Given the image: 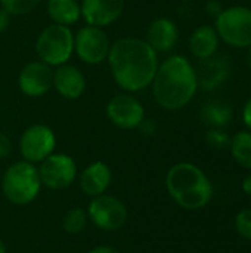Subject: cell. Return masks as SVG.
<instances>
[{
    "label": "cell",
    "mask_w": 251,
    "mask_h": 253,
    "mask_svg": "<svg viewBox=\"0 0 251 253\" xmlns=\"http://www.w3.org/2000/svg\"><path fill=\"white\" fill-rule=\"evenodd\" d=\"M107 62L121 92L139 93L151 87L160 59L145 39L126 36L111 43Z\"/></svg>",
    "instance_id": "obj_1"
},
{
    "label": "cell",
    "mask_w": 251,
    "mask_h": 253,
    "mask_svg": "<svg viewBox=\"0 0 251 253\" xmlns=\"http://www.w3.org/2000/svg\"><path fill=\"white\" fill-rule=\"evenodd\" d=\"M200 89L195 65L180 53L160 61L151 90L154 101L166 111H179L188 107Z\"/></svg>",
    "instance_id": "obj_2"
},
{
    "label": "cell",
    "mask_w": 251,
    "mask_h": 253,
    "mask_svg": "<svg viewBox=\"0 0 251 253\" xmlns=\"http://www.w3.org/2000/svg\"><path fill=\"white\" fill-rule=\"evenodd\" d=\"M166 188L172 200L185 211H200L213 199L212 181L191 162H179L167 170Z\"/></svg>",
    "instance_id": "obj_3"
},
{
    "label": "cell",
    "mask_w": 251,
    "mask_h": 253,
    "mask_svg": "<svg viewBox=\"0 0 251 253\" xmlns=\"http://www.w3.org/2000/svg\"><path fill=\"white\" fill-rule=\"evenodd\" d=\"M3 196L15 206H27L33 203L41 190V181L37 165L25 160L12 163L0 179Z\"/></svg>",
    "instance_id": "obj_4"
},
{
    "label": "cell",
    "mask_w": 251,
    "mask_h": 253,
    "mask_svg": "<svg viewBox=\"0 0 251 253\" xmlns=\"http://www.w3.org/2000/svg\"><path fill=\"white\" fill-rule=\"evenodd\" d=\"M37 59L55 68L70 62L74 55V31L71 27L49 24L44 27L34 43Z\"/></svg>",
    "instance_id": "obj_5"
},
{
    "label": "cell",
    "mask_w": 251,
    "mask_h": 253,
    "mask_svg": "<svg viewBox=\"0 0 251 253\" xmlns=\"http://www.w3.org/2000/svg\"><path fill=\"white\" fill-rule=\"evenodd\" d=\"M220 42L235 49L251 46V7L234 4L223 7L213 24Z\"/></svg>",
    "instance_id": "obj_6"
},
{
    "label": "cell",
    "mask_w": 251,
    "mask_h": 253,
    "mask_svg": "<svg viewBox=\"0 0 251 253\" xmlns=\"http://www.w3.org/2000/svg\"><path fill=\"white\" fill-rule=\"evenodd\" d=\"M111 43L105 28L84 24L74 33V55L86 65H101L108 58Z\"/></svg>",
    "instance_id": "obj_7"
},
{
    "label": "cell",
    "mask_w": 251,
    "mask_h": 253,
    "mask_svg": "<svg viewBox=\"0 0 251 253\" xmlns=\"http://www.w3.org/2000/svg\"><path fill=\"white\" fill-rule=\"evenodd\" d=\"M89 221L101 231L114 233L124 227L129 218L126 205L115 196L101 194L90 200L87 209Z\"/></svg>",
    "instance_id": "obj_8"
},
{
    "label": "cell",
    "mask_w": 251,
    "mask_h": 253,
    "mask_svg": "<svg viewBox=\"0 0 251 253\" xmlns=\"http://www.w3.org/2000/svg\"><path fill=\"white\" fill-rule=\"evenodd\" d=\"M18 148L22 160L33 165H40L44 159L55 153L56 135L47 125L34 123L21 133Z\"/></svg>",
    "instance_id": "obj_9"
},
{
    "label": "cell",
    "mask_w": 251,
    "mask_h": 253,
    "mask_svg": "<svg viewBox=\"0 0 251 253\" xmlns=\"http://www.w3.org/2000/svg\"><path fill=\"white\" fill-rule=\"evenodd\" d=\"M37 169L41 185L53 191L70 188L78 173L75 160L67 153L50 154L37 166Z\"/></svg>",
    "instance_id": "obj_10"
},
{
    "label": "cell",
    "mask_w": 251,
    "mask_h": 253,
    "mask_svg": "<svg viewBox=\"0 0 251 253\" xmlns=\"http://www.w3.org/2000/svg\"><path fill=\"white\" fill-rule=\"evenodd\" d=\"M107 119L118 129L133 130L141 126L146 117L143 104L135 96V93L121 92L114 95L105 107Z\"/></svg>",
    "instance_id": "obj_11"
},
{
    "label": "cell",
    "mask_w": 251,
    "mask_h": 253,
    "mask_svg": "<svg viewBox=\"0 0 251 253\" xmlns=\"http://www.w3.org/2000/svg\"><path fill=\"white\" fill-rule=\"evenodd\" d=\"M18 89L27 98H43L52 90L53 68L40 59L27 62L18 73Z\"/></svg>",
    "instance_id": "obj_12"
},
{
    "label": "cell",
    "mask_w": 251,
    "mask_h": 253,
    "mask_svg": "<svg viewBox=\"0 0 251 253\" xmlns=\"http://www.w3.org/2000/svg\"><path fill=\"white\" fill-rule=\"evenodd\" d=\"M80 7L84 24L107 28L123 16L126 0H80Z\"/></svg>",
    "instance_id": "obj_13"
},
{
    "label": "cell",
    "mask_w": 251,
    "mask_h": 253,
    "mask_svg": "<svg viewBox=\"0 0 251 253\" xmlns=\"http://www.w3.org/2000/svg\"><path fill=\"white\" fill-rule=\"evenodd\" d=\"M86 87H87V79L77 65L67 62L53 68L52 89H55V92L61 98L68 101L80 99L84 95Z\"/></svg>",
    "instance_id": "obj_14"
},
{
    "label": "cell",
    "mask_w": 251,
    "mask_h": 253,
    "mask_svg": "<svg viewBox=\"0 0 251 253\" xmlns=\"http://www.w3.org/2000/svg\"><path fill=\"white\" fill-rule=\"evenodd\" d=\"M180 31L178 24L167 16H158L148 24L145 42L157 53H170L179 43Z\"/></svg>",
    "instance_id": "obj_15"
},
{
    "label": "cell",
    "mask_w": 251,
    "mask_h": 253,
    "mask_svg": "<svg viewBox=\"0 0 251 253\" xmlns=\"http://www.w3.org/2000/svg\"><path fill=\"white\" fill-rule=\"evenodd\" d=\"M111 181H112L111 168L102 160H96L87 165L78 176L80 190L90 199L105 194L111 185Z\"/></svg>",
    "instance_id": "obj_16"
},
{
    "label": "cell",
    "mask_w": 251,
    "mask_h": 253,
    "mask_svg": "<svg viewBox=\"0 0 251 253\" xmlns=\"http://www.w3.org/2000/svg\"><path fill=\"white\" fill-rule=\"evenodd\" d=\"M220 46V39L213 25L204 24L197 27L188 40V47L191 55L198 61H206L217 55Z\"/></svg>",
    "instance_id": "obj_17"
},
{
    "label": "cell",
    "mask_w": 251,
    "mask_h": 253,
    "mask_svg": "<svg viewBox=\"0 0 251 253\" xmlns=\"http://www.w3.org/2000/svg\"><path fill=\"white\" fill-rule=\"evenodd\" d=\"M200 70H197L198 74V84L200 87L206 90H213L223 84V82L229 77L231 68L229 62L225 56H217L215 55L210 59L201 61Z\"/></svg>",
    "instance_id": "obj_18"
},
{
    "label": "cell",
    "mask_w": 251,
    "mask_h": 253,
    "mask_svg": "<svg viewBox=\"0 0 251 253\" xmlns=\"http://www.w3.org/2000/svg\"><path fill=\"white\" fill-rule=\"evenodd\" d=\"M46 13L52 24L72 27L81 19L80 0H46Z\"/></svg>",
    "instance_id": "obj_19"
},
{
    "label": "cell",
    "mask_w": 251,
    "mask_h": 253,
    "mask_svg": "<svg viewBox=\"0 0 251 253\" xmlns=\"http://www.w3.org/2000/svg\"><path fill=\"white\" fill-rule=\"evenodd\" d=\"M201 120L209 129H225L232 120V108L222 101L206 102L201 108Z\"/></svg>",
    "instance_id": "obj_20"
},
{
    "label": "cell",
    "mask_w": 251,
    "mask_h": 253,
    "mask_svg": "<svg viewBox=\"0 0 251 253\" xmlns=\"http://www.w3.org/2000/svg\"><path fill=\"white\" fill-rule=\"evenodd\" d=\"M229 150L238 166L251 170V130H240L231 136Z\"/></svg>",
    "instance_id": "obj_21"
},
{
    "label": "cell",
    "mask_w": 251,
    "mask_h": 253,
    "mask_svg": "<svg viewBox=\"0 0 251 253\" xmlns=\"http://www.w3.org/2000/svg\"><path fill=\"white\" fill-rule=\"evenodd\" d=\"M89 222L87 212L81 208H71L62 218V230L70 236L80 234Z\"/></svg>",
    "instance_id": "obj_22"
},
{
    "label": "cell",
    "mask_w": 251,
    "mask_h": 253,
    "mask_svg": "<svg viewBox=\"0 0 251 253\" xmlns=\"http://www.w3.org/2000/svg\"><path fill=\"white\" fill-rule=\"evenodd\" d=\"M43 0H0L3 7L10 16H24L34 12Z\"/></svg>",
    "instance_id": "obj_23"
},
{
    "label": "cell",
    "mask_w": 251,
    "mask_h": 253,
    "mask_svg": "<svg viewBox=\"0 0 251 253\" xmlns=\"http://www.w3.org/2000/svg\"><path fill=\"white\" fill-rule=\"evenodd\" d=\"M206 142L215 150H225V148H229L231 135L225 129L210 127L206 133Z\"/></svg>",
    "instance_id": "obj_24"
},
{
    "label": "cell",
    "mask_w": 251,
    "mask_h": 253,
    "mask_svg": "<svg viewBox=\"0 0 251 253\" xmlns=\"http://www.w3.org/2000/svg\"><path fill=\"white\" fill-rule=\"evenodd\" d=\"M235 230L241 239L251 242V208H246L237 213Z\"/></svg>",
    "instance_id": "obj_25"
},
{
    "label": "cell",
    "mask_w": 251,
    "mask_h": 253,
    "mask_svg": "<svg viewBox=\"0 0 251 253\" xmlns=\"http://www.w3.org/2000/svg\"><path fill=\"white\" fill-rule=\"evenodd\" d=\"M12 150H13V145H12L10 138L4 132L0 130V160L7 159L12 154Z\"/></svg>",
    "instance_id": "obj_26"
},
{
    "label": "cell",
    "mask_w": 251,
    "mask_h": 253,
    "mask_svg": "<svg viewBox=\"0 0 251 253\" xmlns=\"http://www.w3.org/2000/svg\"><path fill=\"white\" fill-rule=\"evenodd\" d=\"M222 9H223V6H222V3L217 1V0H209V1L206 3V13H207L209 16H212L213 19L222 12Z\"/></svg>",
    "instance_id": "obj_27"
},
{
    "label": "cell",
    "mask_w": 251,
    "mask_h": 253,
    "mask_svg": "<svg viewBox=\"0 0 251 253\" xmlns=\"http://www.w3.org/2000/svg\"><path fill=\"white\" fill-rule=\"evenodd\" d=\"M241 117H243V123L246 126L247 130H251V96L246 101L243 111H241Z\"/></svg>",
    "instance_id": "obj_28"
},
{
    "label": "cell",
    "mask_w": 251,
    "mask_h": 253,
    "mask_svg": "<svg viewBox=\"0 0 251 253\" xmlns=\"http://www.w3.org/2000/svg\"><path fill=\"white\" fill-rule=\"evenodd\" d=\"M143 135H146V136H151V135H154L155 132H157V125L152 122V120H149V119H146L145 117V120L141 123V126L138 127Z\"/></svg>",
    "instance_id": "obj_29"
},
{
    "label": "cell",
    "mask_w": 251,
    "mask_h": 253,
    "mask_svg": "<svg viewBox=\"0 0 251 253\" xmlns=\"http://www.w3.org/2000/svg\"><path fill=\"white\" fill-rule=\"evenodd\" d=\"M10 19H12V16L3 9V7H0V34L1 33H4L7 28H9V25H10Z\"/></svg>",
    "instance_id": "obj_30"
},
{
    "label": "cell",
    "mask_w": 251,
    "mask_h": 253,
    "mask_svg": "<svg viewBox=\"0 0 251 253\" xmlns=\"http://www.w3.org/2000/svg\"><path fill=\"white\" fill-rule=\"evenodd\" d=\"M87 253H120L115 248L112 246H107V245H101V246H96L93 249H90Z\"/></svg>",
    "instance_id": "obj_31"
},
{
    "label": "cell",
    "mask_w": 251,
    "mask_h": 253,
    "mask_svg": "<svg viewBox=\"0 0 251 253\" xmlns=\"http://www.w3.org/2000/svg\"><path fill=\"white\" fill-rule=\"evenodd\" d=\"M241 188H243V191H244L249 197H251V173H249V175L243 179Z\"/></svg>",
    "instance_id": "obj_32"
},
{
    "label": "cell",
    "mask_w": 251,
    "mask_h": 253,
    "mask_svg": "<svg viewBox=\"0 0 251 253\" xmlns=\"http://www.w3.org/2000/svg\"><path fill=\"white\" fill-rule=\"evenodd\" d=\"M247 50H249V52H247V65H249V68H250L251 71V46Z\"/></svg>",
    "instance_id": "obj_33"
},
{
    "label": "cell",
    "mask_w": 251,
    "mask_h": 253,
    "mask_svg": "<svg viewBox=\"0 0 251 253\" xmlns=\"http://www.w3.org/2000/svg\"><path fill=\"white\" fill-rule=\"evenodd\" d=\"M0 253H6V246H4V242L0 239Z\"/></svg>",
    "instance_id": "obj_34"
},
{
    "label": "cell",
    "mask_w": 251,
    "mask_h": 253,
    "mask_svg": "<svg viewBox=\"0 0 251 253\" xmlns=\"http://www.w3.org/2000/svg\"><path fill=\"white\" fill-rule=\"evenodd\" d=\"M0 179H1V170H0Z\"/></svg>",
    "instance_id": "obj_35"
}]
</instances>
